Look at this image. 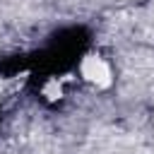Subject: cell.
Returning a JSON list of instances; mask_svg holds the SVG:
<instances>
[{
    "label": "cell",
    "mask_w": 154,
    "mask_h": 154,
    "mask_svg": "<svg viewBox=\"0 0 154 154\" xmlns=\"http://www.w3.org/2000/svg\"><path fill=\"white\" fill-rule=\"evenodd\" d=\"M43 96H48V99H63L65 96V77H51L43 84Z\"/></svg>",
    "instance_id": "7a4b0ae2"
},
{
    "label": "cell",
    "mask_w": 154,
    "mask_h": 154,
    "mask_svg": "<svg viewBox=\"0 0 154 154\" xmlns=\"http://www.w3.org/2000/svg\"><path fill=\"white\" fill-rule=\"evenodd\" d=\"M77 79L89 87L91 91H108L113 84H116V65L113 60L99 51V48H91V51H84L79 55V63H77V70H75Z\"/></svg>",
    "instance_id": "6da1fadb"
}]
</instances>
